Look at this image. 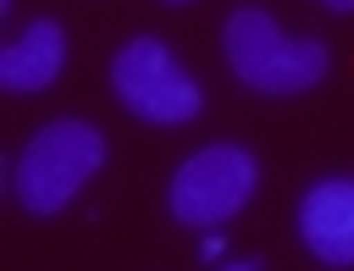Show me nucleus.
Returning a JSON list of instances; mask_svg holds the SVG:
<instances>
[{
    "instance_id": "obj_2",
    "label": "nucleus",
    "mask_w": 354,
    "mask_h": 271,
    "mask_svg": "<svg viewBox=\"0 0 354 271\" xmlns=\"http://www.w3.org/2000/svg\"><path fill=\"white\" fill-rule=\"evenodd\" d=\"M105 133L83 116H55L28 133L11 160V194L28 216H61L100 171H105Z\"/></svg>"
},
{
    "instance_id": "obj_9",
    "label": "nucleus",
    "mask_w": 354,
    "mask_h": 271,
    "mask_svg": "<svg viewBox=\"0 0 354 271\" xmlns=\"http://www.w3.org/2000/svg\"><path fill=\"white\" fill-rule=\"evenodd\" d=\"M166 6H194V0H166Z\"/></svg>"
},
{
    "instance_id": "obj_1",
    "label": "nucleus",
    "mask_w": 354,
    "mask_h": 271,
    "mask_svg": "<svg viewBox=\"0 0 354 271\" xmlns=\"http://www.w3.org/2000/svg\"><path fill=\"white\" fill-rule=\"evenodd\" d=\"M221 55H227L232 77L249 94H266V100L310 94L332 72V50L321 39L288 33L266 6H232L227 11V22H221Z\"/></svg>"
},
{
    "instance_id": "obj_8",
    "label": "nucleus",
    "mask_w": 354,
    "mask_h": 271,
    "mask_svg": "<svg viewBox=\"0 0 354 271\" xmlns=\"http://www.w3.org/2000/svg\"><path fill=\"white\" fill-rule=\"evenodd\" d=\"M216 271H260V265H249V260H221Z\"/></svg>"
},
{
    "instance_id": "obj_7",
    "label": "nucleus",
    "mask_w": 354,
    "mask_h": 271,
    "mask_svg": "<svg viewBox=\"0 0 354 271\" xmlns=\"http://www.w3.org/2000/svg\"><path fill=\"white\" fill-rule=\"evenodd\" d=\"M321 11H332V17H354V0H315Z\"/></svg>"
},
{
    "instance_id": "obj_4",
    "label": "nucleus",
    "mask_w": 354,
    "mask_h": 271,
    "mask_svg": "<svg viewBox=\"0 0 354 271\" xmlns=\"http://www.w3.org/2000/svg\"><path fill=\"white\" fill-rule=\"evenodd\" d=\"M254 188H260V160H254V149L221 138V144H205V149H194L188 160H177V171L166 177V210H171L177 227L210 232V227L232 221V216L254 199Z\"/></svg>"
},
{
    "instance_id": "obj_5",
    "label": "nucleus",
    "mask_w": 354,
    "mask_h": 271,
    "mask_svg": "<svg viewBox=\"0 0 354 271\" xmlns=\"http://www.w3.org/2000/svg\"><path fill=\"white\" fill-rule=\"evenodd\" d=\"M299 243L332 265V271H354V177H321L299 194L293 210Z\"/></svg>"
},
{
    "instance_id": "obj_3",
    "label": "nucleus",
    "mask_w": 354,
    "mask_h": 271,
    "mask_svg": "<svg viewBox=\"0 0 354 271\" xmlns=\"http://www.w3.org/2000/svg\"><path fill=\"white\" fill-rule=\"evenodd\" d=\"M111 94H116V105L127 116H138L149 127H183V122H194L205 111L199 77L155 33H138L111 55Z\"/></svg>"
},
{
    "instance_id": "obj_6",
    "label": "nucleus",
    "mask_w": 354,
    "mask_h": 271,
    "mask_svg": "<svg viewBox=\"0 0 354 271\" xmlns=\"http://www.w3.org/2000/svg\"><path fill=\"white\" fill-rule=\"evenodd\" d=\"M66 66V28L55 17H33L0 50V88L6 94H44Z\"/></svg>"
}]
</instances>
